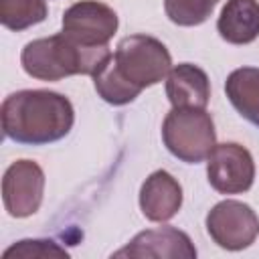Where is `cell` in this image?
Instances as JSON below:
<instances>
[{
  "label": "cell",
  "instance_id": "5b68a950",
  "mask_svg": "<svg viewBox=\"0 0 259 259\" xmlns=\"http://www.w3.org/2000/svg\"><path fill=\"white\" fill-rule=\"evenodd\" d=\"M206 231L219 247L239 251L249 247L259 235V219L249 204L223 200L206 214Z\"/></svg>",
  "mask_w": 259,
  "mask_h": 259
},
{
  "label": "cell",
  "instance_id": "6da1fadb",
  "mask_svg": "<svg viewBox=\"0 0 259 259\" xmlns=\"http://www.w3.org/2000/svg\"><path fill=\"white\" fill-rule=\"evenodd\" d=\"M0 117L6 138L18 144L42 146L65 138L73 127L75 113L65 95L47 89H26L4 99Z\"/></svg>",
  "mask_w": 259,
  "mask_h": 259
},
{
  "label": "cell",
  "instance_id": "ba28073f",
  "mask_svg": "<svg viewBox=\"0 0 259 259\" xmlns=\"http://www.w3.org/2000/svg\"><path fill=\"white\" fill-rule=\"evenodd\" d=\"M115 30L117 14L97 0H81L63 14V32L85 47L107 45Z\"/></svg>",
  "mask_w": 259,
  "mask_h": 259
},
{
  "label": "cell",
  "instance_id": "9c48e42d",
  "mask_svg": "<svg viewBox=\"0 0 259 259\" xmlns=\"http://www.w3.org/2000/svg\"><path fill=\"white\" fill-rule=\"evenodd\" d=\"M113 257H196V249L190 237L174 227L152 229L136 235L123 249L115 251Z\"/></svg>",
  "mask_w": 259,
  "mask_h": 259
},
{
  "label": "cell",
  "instance_id": "30bf717a",
  "mask_svg": "<svg viewBox=\"0 0 259 259\" xmlns=\"http://www.w3.org/2000/svg\"><path fill=\"white\" fill-rule=\"evenodd\" d=\"M182 204V188L166 170H158L146 178L140 190V206L148 221L164 223L172 219Z\"/></svg>",
  "mask_w": 259,
  "mask_h": 259
},
{
  "label": "cell",
  "instance_id": "8fae6325",
  "mask_svg": "<svg viewBox=\"0 0 259 259\" xmlns=\"http://www.w3.org/2000/svg\"><path fill=\"white\" fill-rule=\"evenodd\" d=\"M166 95L176 109H204L210 97L208 77L196 65H176L168 73Z\"/></svg>",
  "mask_w": 259,
  "mask_h": 259
},
{
  "label": "cell",
  "instance_id": "52a82bcc",
  "mask_svg": "<svg viewBox=\"0 0 259 259\" xmlns=\"http://www.w3.org/2000/svg\"><path fill=\"white\" fill-rule=\"evenodd\" d=\"M45 174L32 160H18L8 166L2 178V200L10 217L22 219L38 210L42 202Z\"/></svg>",
  "mask_w": 259,
  "mask_h": 259
},
{
  "label": "cell",
  "instance_id": "277c9868",
  "mask_svg": "<svg viewBox=\"0 0 259 259\" xmlns=\"http://www.w3.org/2000/svg\"><path fill=\"white\" fill-rule=\"evenodd\" d=\"M113 63L123 79L138 89L162 81L172 65L168 49L158 38L146 34L121 38L113 53Z\"/></svg>",
  "mask_w": 259,
  "mask_h": 259
},
{
  "label": "cell",
  "instance_id": "2e32d148",
  "mask_svg": "<svg viewBox=\"0 0 259 259\" xmlns=\"http://www.w3.org/2000/svg\"><path fill=\"white\" fill-rule=\"evenodd\" d=\"M219 0H164V10L174 24L196 26L212 14Z\"/></svg>",
  "mask_w": 259,
  "mask_h": 259
},
{
  "label": "cell",
  "instance_id": "7c38bea8",
  "mask_svg": "<svg viewBox=\"0 0 259 259\" xmlns=\"http://www.w3.org/2000/svg\"><path fill=\"white\" fill-rule=\"evenodd\" d=\"M219 34L231 45H247L259 36V2L227 0L219 22Z\"/></svg>",
  "mask_w": 259,
  "mask_h": 259
},
{
  "label": "cell",
  "instance_id": "3957f363",
  "mask_svg": "<svg viewBox=\"0 0 259 259\" xmlns=\"http://www.w3.org/2000/svg\"><path fill=\"white\" fill-rule=\"evenodd\" d=\"M166 148L182 162L196 164L210 156L217 146L212 117L204 109H172L162 125Z\"/></svg>",
  "mask_w": 259,
  "mask_h": 259
},
{
  "label": "cell",
  "instance_id": "e0dca14e",
  "mask_svg": "<svg viewBox=\"0 0 259 259\" xmlns=\"http://www.w3.org/2000/svg\"><path fill=\"white\" fill-rule=\"evenodd\" d=\"M30 257H65L67 259L69 253L53 241L26 239V241H20V243L12 245L2 255V259H30Z\"/></svg>",
  "mask_w": 259,
  "mask_h": 259
},
{
  "label": "cell",
  "instance_id": "7a4b0ae2",
  "mask_svg": "<svg viewBox=\"0 0 259 259\" xmlns=\"http://www.w3.org/2000/svg\"><path fill=\"white\" fill-rule=\"evenodd\" d=\"M109 55L107 45L85 47L61 32L28 42L22 49L20 61L30 77L59 81L69 75H93Z\"/></svg>",
  "mask_w": 259,
  "mask_h": 259
},
{
  "label": "cell",
  "instance_id": "8992f818",
  "mask_svg": "<svg viewBox=\"0 0 259 259\" xmlns=\"http://www.w3.org/2000/svg\"><path fill=\"white\" fill-rule=\"evenodd\" d=\"M206 174L210 186L221 194H239L251 188L255 178V164L247 148L239 144H219L212 148Z\"/></svg>",
  "mask_w": 259,
  "mask_h": 259
},
{
  "label": "cell",
  "instance_id": "9a60e30c",
  "mask_svg": "<svg viewBox=\"0 0 259 259\" xmlns=\"http://www.w3.org/2000/svg\"><path fill=\"white\" fill-rule=\"evenodd\" d=\"M45 16V0H0V20L10 30H24L42 22Z\"/></svg>",
  "mask_w": 259,
  "mask_h": 259
},
{
  "label": "cell",
  "instance_id": "5bb4252c",
  "mask_svg": "<svg viewBox=\"0 0 259 259\" xmlns=\"http://www.w3.org/2000/svg\"><path fill=\"white\" fill-rule=\"evenodd\" d=\"M91 77H93L95 91L99 93V97L111 105H125L142 93V89H138L130 81H125L123 75L117 71V67L113 63V55H109Z\"/></svg>",
  "mask_w": 259,
  "mask_h": 259
},
{
  "label": "cell",
  "instance_id": "4fadbf2b",
  "mask_svg": "<svg viewBox=\"0 0 259 259\" xmlns=\"http://www.w3.org/2000/svg\"><path fill=\"white\" fill-rule=\"evenodd\" d=\"M225 91L233 107L251 123L259 127V69H235L225 83Z\"/></svg>",
  "mask_w": 259,
  "mask_h": 259
}]
</instances>
